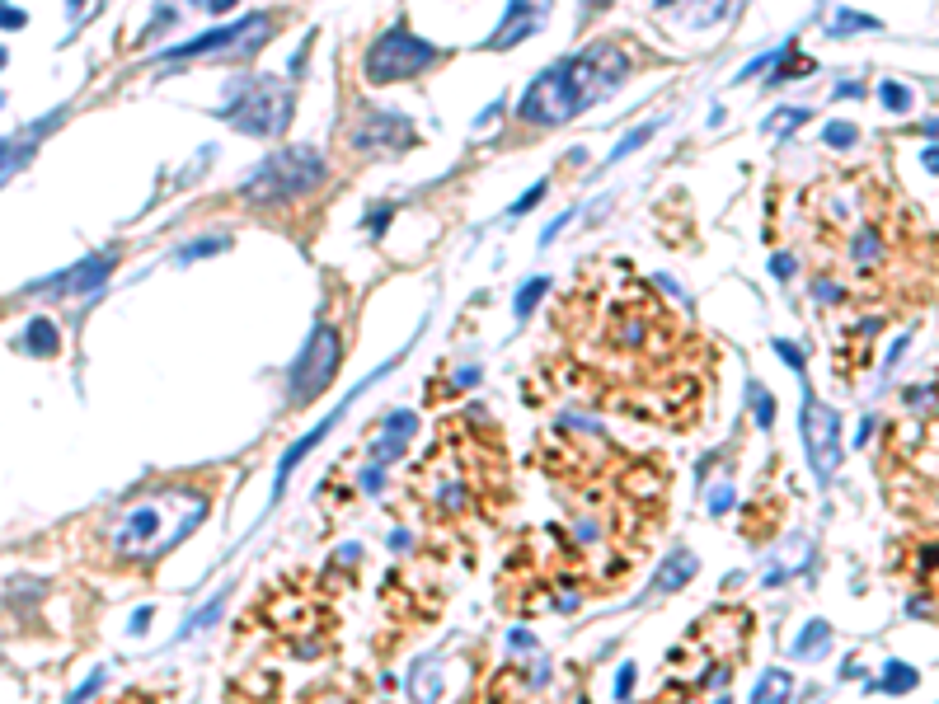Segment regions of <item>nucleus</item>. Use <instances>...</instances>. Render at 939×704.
<instances>
[{
	"instance_id": "1",
	"label": "nucleus",
	"mask_w": 939,
	"mask_h": 704,
	"mask_svg": "<svg viewBox=\"0 0 939 704\" xmlns=\"http://www.w3.org/2000/svg\"><path fill=\"white\" fill-rule=\"evenodd\" d=\"M630 76V57L616 43H592L583 52H573L564 62H555L550 71H540L526 85L517 118L526 127H564L569 118H578L583 108L601 104L611 90H620Z\"/></svg>"
},
{
	"instance_id": "23",
	"label": "nucleus",
	"mask_w": 939,
	"mask_h": 704,
	"mask_svg": "<svg viewBox=\"0 0 939 704\" xmlns=\"http://www.w3.org/2000/svg\"><path fill=\"white\" fill-rule=\"evenodd\" d=\"M827 643H832V629L822 625V620H813V625H808V629L799 634V643H794V653H799V658H817V653H822Z\"/></svg>"
},
{
	"instance_id": "35",
	"label": "nucleus",
	"mask_w": 939,
	"mask_h": 704,
	"mask_svg": "<svg viewBox=\"0 0 939 704\" xmlns=\"http://www.w3.org/2000/svg\"><path fill=\"white\" fill-rule=\"evenodd\" d=\"M770 268H775V277H780V282H785V277H794V259H789V254H775V259H770Z\"/></svg>"
},
{
	"instance_id": "32",
	"label": "nucleus",
	"mask_w": 939,
	"mask_h": 704,
	"mask_svg": "<svg viewBox=\"0 0 939 704\" xmlns=\"http://www.w3.org/2000/svg\"><path fill=\"white\" fill-rule=\"evenodd\" d=\"M630 690H634V667L625 662V667H620V676H616V700H630Z\"/></svg>"
},
{
	"instance_id": "27",
	"label": "nucleus",
	"mask_w": 939,
	"mask_h": 704,
	"mask_svg": "<svg viewBox=\"0 0 939 704\" xmlns=\"http://www.w3.org/2000/svg\"><path fill=\"white\" fill-rule=\"evenodd\" d=\"M545 193H550V184H531V188H526V193H522V198H517V202H512V207H508V216H512V221H522V216L531 212L536 202H545Z\"/></svg>"
},
{
	"instance_id": "18",
	"label": "nucleus",
	"mask_w": 939,
	"mask_h": 704,
	"mask_svg": "<svg viewBox=\"0 0 939 704\" xmlns=\"http://www.w3.org/2000/svg\"><path fill=\"white\" fill-rule=\"evenodd\" d=\"M827 33H832V38H841V33H883V19L855 15V10H836L832 24H827Z\"/></svg>"
},
{
	"instance_id": "24",
	"label": "nucleus",
	"mask_w": 939,
	"mask_h": 704,
	"mask_svg": "<svg viewBox=\"0 0 939 704\" xmlns=\"http://www.w3.org/2000/svg\"><path fill=\"white\" fill-rule=\"evenodd\" d=\"M808 123V108H780V113H770L766 118V132L770 137H789L794 127Z\"/></svg>"
},
{
	"instance_id": "29",
	"label": "nucleus",
	"mask_w": 939,
	"mask_h": 704,
	"mask_svg": "<svg viewBox=\"0 0 939 704\" xmlns=\"http://www.w3.org/2000/svg\"><path fill=\"white\" fill-rule=\"evenodd\" d=\"M221 606H226V597H216V601H212V606H207V611H202V615H193V625H188L184 634H198V629L207 625V620H216V615H221Z\"/></svg>"
},
{
	"instance_id": "17",
	"label": "nucleus",
	"mask_w": 939,
	"mask_h": 704,
	"mask_svg": "<svg viewBox=\"0 0 939 704\" xmlns=\"http://www.w3.org/2000/svg\"><path fill=\"white\" fill-rule=\"evenodd\" d=\"M916 686H921V672L907 667V662H888V667H883V681H878L883 695H907V690H916Z\"/></svg>"
},
{
	"instance_id": "10",
	"label": "nucleus",
	"mask_w": 939,
	"mask_h": 704,
	"mask_svg": "<svg viewBox=\"0 0 939 704\" xmlns=\"http://www.w3.org/2000/svg\"><path fill=\"white\" fill-rule=\"evenodd\" d=\"M550 10H555V0H508V10H503V24L489 33V52H508V47L526 43L531 33L545 29V19H550Z\"/></svg>"
},
{
	"instance_id": "38",
	"label": "nucleus",
	"mask_w": 939,
	"mask_h": 704,
	"mask_svg": "<svg viewBox=\"0 0 939 704\" xmlns=\"http://www.w3.org/2000/svg\"><path fill=\"white\" fill-rule=\"evenodd\" d=\"M146 625H151V606H141V611L132 615V634H146Z\"/></svg>"
},
{
	"instance_id": "13",
	"label": "nucleus",
	"mask_w": 939,
	"mask_h": 704,
	"mask_svg": "<svg viewBox=\"0 0 939 704\" xmlns=\"http://www.w3.org/2000/svg\"><path fill=\"white\" fill-rule=\"evenodd\" d=\"M418 432V418L409 414V409H400V414H390L385 418V428L371 437V460H390V456H400L404 446H409V437Z\"/></svg>"
},
{
	"instance_id": "31",
	"label": "nucleus",
	"mask_w": 939,
	"mask_h": 704,
	"mask_svg": "<svg viewBox=\"0 0 939 704\" xmlns=\"http://www.w3.org/2000/svg\"><path fill=\"white\" fill-rule=\"evenodd\" d=\"M29 24V15L24 10H10V5H0V29H24Z\"/></svg>"
},
{
	"instance_id": "16",
	"label": "nucleus",
	"mask_w": 939,
	"mask_h": 704,
	"mask_svg": "<svg viewBox=\"0 0 939 704\" xmlns=\"http://www.w3.org/2000/svg\"><path fill=\"white\" fill-rule=\"evenodd\" d=\"M677 5H681V19H686L691 29H709V24H719V19L728 15L733 0H672L667 10H677Z\"/></svg>"
},
{
	"instance_id": "9",
	"label": "nucleus",
	"mask_w": 939,
	"mask_h": 704,
	"mask_svg": "<svg viewBox=\"0 0 939 704\" xmlns=\"http://www.w3.org/2000/svg\"><path fill=\"white\" fill-rule=\"evenodd\" d=\"M348 141H353V151L362 155H400L414 146V123L409 118H400V113H362L353 123V132H348Z\"/></svg>"
},
{
	"instance_id": "11",
	"label": "nucleus",
	"mask_w": 939,
	"mask_h": 704,
	"mask_svg": "<svg viewBox=\"0 0 939 704\" xmlns=\"http://www.w3.org/2000/svg\"><path fill=\"white\" fill-rule=\"evenodd\" d=\"M113 254H90V259L71 263L66 273L47 277V282H33V296H90V291H99L108 282V273H113Z\"/></svg>"
},
{
	"instance_id": "26",
	"label": "nucleus",
	"mask_w": 939,
	"mask_h": 704,
	"mask_svg": "<svg viewBox=\"0 0 939 704\" xmlns=\"http://www.w3.org/2000/svg\"><path fill=\"white\" fill-rule=\"evenodd\" d=\"M747 395H752V404H756V423H761V428H770V423H775V399H770L756 381H747Z\"/></svg>"
},
{
	"instance_id": "3",
	"label": "nucleus",
	"mask_w": 939,
	"mask_h": 704,
	"mask_svg": "<svg viewBox=\"0 0 939 704\" xmlns=\"http://www.w3.org/2000/svg\"><path fill=\"white\" fill-rule=\"evenodd\" d=\"M216 118L245 137H282L292 123V85L278 76H249L231 85V99L216 108Z\"/></svg>"
},
{
	"instance_id": "25",
	"label": "nucleus",
	"mask_w": 939,
	"mask_h": 704,
	"mask_svg": "<svg viewBox=\"0 0 939 704\" xmlns=\"http://www.w3.org/2000/svg\"><path fill=\"white\" fill-rule=\"evenodd\" d=\"M878 99L893 108V113H907L911 108V90L907 85H897V80H883V85H878Z\"/></svg>"
},
{
	"instance_id": "34",
	"label": "nucleus",
	"mask_w": 939,
	"mask_h": 704,
	"mask_svg": "<svg viewBox=\"0 0 939 704\" xmlns=\"http://www.w3.org/2000/svg\"><path fill=\"white\" fill-rule=\"evenodd\" d=\"M569 221H573V212H559V216H555V226H545V235H540V245H555V235H559L564 226H569Z\"/></svg>"
},
{
	"instance_id": "4",
	"label": "nucleus",
	"mask_w": 939,
	"mask_h": 704,
	"mask_svg": "<svg viewBox=\"0 0 939 704\" xmlns=\"http://www.w3.org/2000/svg\"><path fill=\"white\" fill-rule=\"evenodd\" d=\"M324 184V155L315 146H287V151L268 155L245 184H240V198L254 202V207H282V202L301 198L310 188Z\"/></svg>"
},
{
	"instance_id": "19",
	"label": "nucleus",
	"mask_w": 939,
	"mask_h": 704,
	"mask_svg": "<svg viewBox=\"0 0 939 704\" xmlns=\"http://www.w3.org/2000/svg\"><path fill=\"white\" fill-rule=\"evenodd\" d=\"M789 690H794V676L789 672H766L761 681H756L752 700L756 704H775V700H789Z\"/></svg>"
},
{
	"instance_id": "14",
	"label": "nucleus",
	"mask_w": 939,
	"mask_h": 704,
	"mask_svg": "<svg viewBox=\"0 0 939 704\" xmlns=\"http://www.w3.org/2000/svg\"><path fill=\"white\" fill-rule=\"evenodd\" d=\"M695 573H700V559H695L691 550H672V554H667V559L658 564V573H653V592H658V597H667V592L686 587Z\"/></svg>"
},
{
	"instance_id": "36",
	"label": "nucleus",
	"mask_w": 939,
	"mask_h": 704,
	"mask_svg": "<svg viewBox=\"0 0 939 704\" xmlns=\"http://www.w3.org/2000/svg\"><path fill=\"white\" fill-rule=\"evenodd\" d=\"M385 221H390V207H371V221H367V226H371V235H381V230H385Z\"/></svg>"
},
{
	"instance_id": "8",
	"label": "nucleus",
	"mask_w": 939,
	"mask_h": 704,
	"mask_svg": "<svg viewBox=\"0 0 939 704\" xmlns=\"http://www.w3.org/2000/svg\"><path fill=\"white\" fill-rule=\"evenodd\" d=\"M799 423H803V451H808V465H813L817 484H832L836 470H841V414L808 390L799 409Z\"/></svg>"
},
{
	"instance_id": "2",
	"label": "nucleus",
	"mask_w": 939,
	"mask_h": 704,
	"mask_svg": "<svg viewBox=\"0 0 939 704\" xmlns=\"http://www.w3.org/2000/svg\"><path fill=\"white\" fill-rule=\"evenodd\" d=\"M202 517H207V498L198 489H160L108 521V550L118 559L146 564L174 550L184 536H193Z\"/></svg>"
},
{
	"instance_id": "41",
	"label": "nucleus",
	"mask_w": 939,
	"mask_h": 704,
	"mask_svg": "<svg viewBox=\"0 0 939 704\" xmlns=\"http://www.w3.org/2000/svg\"><path fill=\"white\" fill-rule=\"evenodd\" d=\"M66 5H71V15H80V10H85V0H66Z\"/></svg>"
},
{
	"instance_id": "12",
	"label": "nucleus",
	"mask_w": 939,
	"mask_h": 704,
	"mask_svg": "<svg viewBox=\"0 0 939 704\" xmlns=\"http://www.w3.org/2000/svg\"><path fill=\"white\" fill-rule=\"evenodd\" d=\"M390 367H395V362H385V367H381V371H376V376H367V381H362V385H357V390H353V395H348V399H343V404H339V409H334V414H329V418H324V423H320V428H310V432H306V437H301V442H296V446H292V451H287V456H282V460H278V479H273V498H278V493H282V489H287V479H292V475H296V465H301V460H306V456H310V451H315V446H320V442H324V437H329V432H334V428H339V418H343V414H348V404H353V399H357V395H362V390H371V385H376V381H381V376H385V371H390Z\"/></svg>"
},
{
	"instance_id": "30",
	"label": "nucleus",
	"mask_w": 939,
	"mask_h": 704,
	"mask_svg": "<svg viewBox=\"0 0 939 704\" xmlns=\"http://www.w3.org/2000/svg\"><path fill=\"white\" fill-rule=\"evenodd\" d=\"M775 352H780V357H785V362H789L794 371H803V352L794 348V343H785V338H775Z\"/></svg>"
},
{
	"instance_id": "42",
	"label": "nucleus",
	"mask_w": 939,
	"mask_h": 704,
	"mask_svg": "<svg viewBox=\"0 0 939 704\" xmlns=\"http://www.w3.org/2000/svg\"><path fill=\"white\" fill-rule=\"evenodd\" d=\"M0 66H5V47H0Z\"/></svg>"
},
{
	"instance_id": "39",
	"label": "nucleus",
	"mask_w": 939,
	"mask_h": 704,
	"mask_svg": "<svg viewBox=\"0 0 939 704\" xmlns=\"http://www.w3.org/2000/svg\"><path fill=\"white\" fill-rule=\"evenodd\" d=\"M231 5H235V0H207V10H212V15H226Z\"/></svg>"
},
{
	"instance_id": "15",
	"label": "nucleus",
	"mask_w": 939,
	"mask_h": 704,
	"mask_svg": "<svg viewBox=\"0 0 939 704\" xmlns=\"http://www.w3.org/2000/svg\"><path fill=\"white\" fill-rule=\"evenodd\" d=\"M19 348L29 352V357H57V352H62V334H57L52 320H33L29 329H24V338H19Z\"/></svg>"
},
{
	"instance_id": "22",
	"label": "nucleus",
	"mask_w": 939,
	"mask_h": 704,
	"mask_svg": "<svg viewBox=\"0 0 939 704\" xmlns=\"http://www.w3.org/2000/svg\"><path fill=\"white\" fill-rule=\"evenodd\" d=\"M545 287H550V277H531V282H522V291H517V320H531L540 306V296H545Z\"/></svg>"
},
{
	"instance_id": "37",
	"label": "nucleus",
	"mask_w": 939,
	"mask_h": 704,
	"mask_svg": "<svg viewBox=\"0 0 939 704\" xmlns=\"http://www.w3.org/2000/svg\"><path fill=\"white\" fill-rule=\"evenodd\" d=\"M728 507H733V489H719L709 498V512H728Z\"/></svg>"
},
{
	"instance_id": "20",
	"label": "nucleus",
	"mask_w": 939,
	"mask_h": 704,
	"mask_svg": "<svg viewBox=\"0 0 939 704\" xmlns=\"http://www.w3.org/2000/svg\"><path fill=\"white\" fill-rule=\"evenodd\" d=\"M878 259H883V240H878V230H860L855 245H850V263H855V268H874Z\"/></svg>"
},
{
	"instance_id": "28",
	"label": "nucleus",
	"mask_w": 939,
	"mask_h": 704,
	"mask_svg": "<svg viewBox=\"0 0 939 704\" xmlns=\"http://www.w3.org/2000/svg\"><path fill=\"white\" fill-rule=\"evenodd\" d=\"M855 137H860V132H855L850 123H832V127H827V146H836V151L855 146Z\"/></svg>"
},
{
	"instance_id": "40",
	"label": "nucleus",
	"mask_w": 939,
	"mask_h": 704,
	"mask_svg": "<svg viewBox=\"0 0 939 704\" xmlns=\"http://www.w3.org/2000/svg\"><path fill=\"white\" fill-rule=\"evenodd\" d=\"M601 5H606V0H583V10H587V15H592V10H601Z\"/></svg>"
},
{
	"instance_id": "5",
	"label": "nucleus",
	"mask_w": 939,
	"mask_h": 704,
	"mask_svg": "<svg viewBox=\"0 0 939 704\" xmlns=\"http://www.w3.org/2000/svg\"><path fill=\"white\" fill-rule=\"evenodd\" d=\"M268 38H273V15L259 10V15H245V19H235V24H216V29L170 47L160 62L179 66V62H193V57H207V62H240V57H254Z\"/></svg>"
},
{
	"instance_id": "6",
	"label": "nucleus",
	"mask_w": 939,
	"mask_h": 704,
	"mask_svg": "<svg viewBox=\"0 0 939 704\" xmlns=\"http://www.w3.org/2000/svg\"><path fill=\"white\" fill-rule=\"evenodd\" d=\"M437 62H442V47L423 43L414 29L395 24V29H385L381 38L367 47L362 71H367L371 85H400V80L423 76V71H428V66H437Z\"/></svg>"
},
{
	"instance_id": "33",
	"label": "nucleus",
	"mask_w": 939,
	"mask_h": 704,
	"mask_svg": "<svg viewBox=\"0 0 939 704\" xmlns=\"http://www.w3.org/2000/svg\"><path fill=\"white\" fill-rule=\"evenodd\" d=\"M221 249H226V240H207V245H188V249H184V263H188V259H202V254H221Z\"/></svg>"
},
{
	"instance_id": "21",
	"label": "nucleus",
	"mask_w": 939,
	"mask_h": 704,
	"mask_svg": "<svg viewBox=\"0 0 939 704\" xmlns=\"http://www.w3.org/2000/svg\"><path fill=\"white\" fill-rule=\"evenodd\" d=\"M658 127H662V118H653V123H644V127H634L630 137H625V141H620V146H616V151L606 155V165H620L625 155H634V151H639V146H648V137H658Z\"/></svg>"
},
{
	"instance_id": "7",
	"label": "nucleus",
	"mask_w": 939,
	"mask_h": 704,
	"mask_svg": "<svg viewBox=\"0 0 939 704\" xmlns=\"http://www.w3.org/2000/svg\"><path fill=\"white\" fill-rule=\"evenodd\" d=\"M339 362H343L339 334H334L329 324H320V329L306 338L301 357L292 362V376H287V399L301 409V404H310L315 395H324V390L334 385V376H339Z\"/></svg>"
}]
</instances>
